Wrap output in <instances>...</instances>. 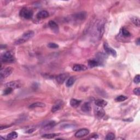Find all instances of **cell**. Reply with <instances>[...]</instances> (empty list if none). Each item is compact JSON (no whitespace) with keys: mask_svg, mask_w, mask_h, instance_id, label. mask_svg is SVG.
Wrapping results in <instances>:
<instances>
[{"mask_svg":"<svg viewBox=\"0 0 140 140\" xmlns=\"http://www.w3.org/2000/svg\"><path fill=\"white\" fill-rule=\"evenodd\" d=\"M59 134H45L43 135V137L46 139H53L56 136H58L59 135Z\"/></svg>","mask_w":140,"mask_h":140,"instance_id":"obj_25","label":"cell"},{"mask_svg":"<svg viewBox=\"0 0 140 140\" xmlns=\"http://www.w3.org/2000/svg\"><path fill=\"white\" fill-rule=\"evenodd\" d=\"M82 101L81 100H78L77 99H74V98H72L71 100L70 101V105L74 108H77V107L81 105Z\"/></svg>","mask_w":140,"mask_h":140,"instance_id":"obj_17","label":"cell"},{"mask_svg":"<svg viewBox=\"0 0 140 140\" xmlns=\"http://www.w3.org/2000/svg\"><path fill=\"white\" fill-rule=\"evenodd\" d=\"M46 106L45 103L41 102H37L33 103L31 105L29 106V108H36V107H45Z\"/></svg>","mask_w":140,"mask_h":140,"instance_id":"obj_20","label":"cell"},{"mask_svg":"<svg viewBox=\"0 0 140 140\" xmlns=\"http://www.w3.org/2000/svg\"><path fill=\"white\" fill-rule=\"evenodd\" d=\"M115 139V134H114L113 133H110L108 134L107 135H106V137L105 138V139L106 140H114Z\"/></svg>","mask_w":140,"mask_h":140,"instance_id":"obj_28","label":"cell"},{"mask_svg":"<svg viewBox=\"0 0 140 140\" xmlns=\"http://www.w3.org/2000/svg\"><path fill=\"white\" fill-rule=\"evenodd\" d=\"M49 48L51 49H56L59 48V46L55 43H49L48 45Z\"/></svg>","mask_w":140,"mask_h":140,"instance_id":"obj_30","label":"cell"},{"mask_svg":"<svg viewBox=\"0 0 140 140\" xmlns=\"http://www.w3.org/2000/svg\"><path fill=\"white\" fill-rule=\"evenodd\" d=\"M36 130V129H31L30 130H27L26 131V133H28V134H30V133H33V131H35Z\"/></svg>","mask_w":140,"mask_h":140,"instance_id":"obj_33","label":"cell"},{"mask_svg":"<svg viewBox=\"0 0 140 140\" xmlns=\"http://www.w3.org/2000/svg\"><path fill=\"white\" fill-rule=\"evenodd\" d=\"M64 103L62 101H58V102H56L55 105H54L52 108H51V112L53 113H55L56 111H59L60 109L62 106H63Z\"/></svg>","mask_w":140,"mask_h":140,"instance_id":"obj_13","label":"cell"},{"mask_svg":"<svg viewBox=\"0 0 140 140\" xmlns=\"http://www.w3.org/2000/svg\"><path fill=\"white\" fill-rule=\"evenodd\" d=\"M34 34L35 33L32 31H28L24 33L21 37L18 38L14 42V44L15 45H19L24 43L28 40H29L30 38H32L34 36Z\"/></svg>","mask_w":140,"mask_h":140,"instance_id":"obj_2","label":"cell"},{"mask_svg":"<svg viewBox=\"0 0 140 140\" xmlns=\"http://www.w3.org/2000/svg\"><path fill=\"white\" fill-rule=\"evenodd\" d=\"M134 94L135 95H138L139 96L140 94V88H135L134 90Z\"/></svg>","mask_w":140,"mask_h":140,"instance_id":"obj_32","label":"cell"},{"mask_svg":"<svg viewBox=\"0 0 140 140\" xmlns=\"http://www.w3.org/2000/svg\"><path fill=\"white\" fill-rule=\"evenodd\" d=\"M13 89H12V88H9V87H7L6 89L4 90L3 94L4 95L10 94L13 92Z\"/></svg>","mask_w":140,"mask_h":140,"instance_id":"obj_29","label":"cell"},{"mask_svg":"<svg viewBox=\"0 0 140 140\" xmlns=\"http://www.w3.org/2000/svg\"><path fill=\"white\" fill-rule=\"evenodd\" d=\"M82 110L85 113H89L91 111V106L89 102L84 103L82 106Z\"/></svg>","mask_w":140,"mask_h":140,"instance_id":"obj_16","label":"cell"},{"mask_svg":"<svg viewBox=\"0 0 140 140\" xmlns=\"http://www.w3.org/2000/svg\"><path fill=\"white\" fill-rule=\"evenodd\" d=\"M103 48H104V49L105 51L106 52V53L108 54V55H112V56L116 57L117 56V52L116 51L113 49V48H112L111 47L109 46V45L107 43H105L103 44Z\"/></svg>","mask_w":140,"mask_h":140,"instance_id":"obj_7","label":"cell"},{"mask_svg":"<svg viewBox=\"0 0 140 140\" xmlns=\"http://www.w3.org/2000/svg\"><path fill=\"white\" fill-rule=\"evenodd\" d=\"M121 33L123 37H129L131 36V33H130L125 28L123 27L121 30Z\"/></svg>","mask_w":140,"mask_h":140,"instance_id":"obj_23","label":"cell"},{"mask_svg":"<svg viewBox=\"0 0 140 140\" xmlns=\"http://www.w3.org/2000/svg\"><path fill=\"white\" fill-rule=\"evenodd\" d=\"M89 130L87 129H82L79 130L75 134V137L77 138H81V137H84L88 135L89 134Z\"/></svg>","mask_w":140,"mask_h":140,"instance_id":"obj_8","label":"cell"},{"mask_svg":"<svg viewBox=\"0 0 140 140\" xmlns=\"http://www.w3.org/2000/svg\"><path fill=\"white\" fill-rule=\"evenodd\" d=\"M18 136V134L15 131L12 132L10 134H9L7 136V139L9 140H13V139H17Z\"/></svg>","mask_w":140,"mask_h":140,"instance_id":"obj_22","label":"cell"},{"mask_svg":"<svg viewBox=\"0 0 140 140\" xmlns=\"http://www.w3.org/2000/svg\"><path fill=\"white\" fill-rule=\"evenodd\" d=\"M6 87H9L12 88V89H18L20 88L22 86L21 83H20L19 81H12L9 83H7L6 84Z\"/></svg>","mask_w":140,"mask_h":140,"instance_id":"obj_9","label":"cell"},{"mask_svg":"<svg viewBox=\"0 0 140 140\" xmlns=\"http://www.w3.org/2000/svg\"><path fill=\"white\" fill-rule=\"evenodd\" d=\"M127 98H128V97H127V96H125L119 95L116 98L115 100L117 102H122L126 100Z\"/></svg>","mask_w":140,"mask_h":140,"instance_id":"obj_26","label":"cell"},{"mask_svg":"<svg viewBox=\"0 0 140 140\" xmlns=\"http://www.w3.org/2000/svg\"><path fill=\"white\" fill-rule=\"evenodd\" d=\"M105 31V24L102 20H99L96 23L94 30V36L96 39L99 40L102 37Z\"/></svg>","mask_w":140,"mask_h":140,"instance_id":"obj_1","label":"cell"},{"mask_svg":"<svg viewBox=\"0 0 140 140\" xmlns=\"http://www.w3.org/2000/svg\"><path fill=\"white\" fill-rule=\"evenodd\" d=\"M13 71V69L11 67H7L4 69L1 70V73H0V78L1 80L5 79L6 78L10 76Z\"/></svg>","mask_w":140,"mask_h":140,"instance_id":"obj_5","label":"cell"},{"mask_svg":"<svg viewBox=\"0 0 140 140\" xmlns=\"http://www.w3.org/2000/svg\"><path fill=\"white\" fill-rule=\"evenodd\" d=\"M48 25H49V27L51 28V30H52L54 32H55L56 33H58L59 30V26L55 22L51 20V21L49 22Z\"/></svg>","mask_w":140,"mask_h":140,"instance_id":"obj_12","label":"cell"},{"mask_svg":"<svg viewBox=\"0 0 140 140\" xmlns=\"http://www.w3.org/2000/svg\"><path fill=\"white\" fill-rule=\"evenodd\" d=\"M94 115L98 119L103 118L105 115V111L103 108L96 106L94 108Z\"/></svg>","mask_w":140,"mask_h":140,"instance_id":"obj_6","label":"cell"},{"mask_svg":"<svg viewBox=\"0 0 140 140\" xmlns=\"http://www.w3.org/2000/svg\"><path fill=\"white\" fill-rule=\"evenodd\" d=\"M74 19H77V20H82L84 19L87 16V14L84 12H82V13H79L74 15Z\"/></svg>","mask_w":140,"mask_h":140,"instance_id":"obj_18","label":"cell"},{"mask_svg":"<svg viewBox=\"0 0 140 140\" xmlns=\"http://www.w3.org/2000/svg\"><path fill=\"white\" fill-rule=\"evenodd\" d=\"M95 104L96 106H98V107L103 108L107 106V102L102 99H97L95 100Z\"/></svg>","mask_w":140,"mask_h":140,"instance_id":"obj_14","label":"cell"},{"mask_svg":"<svg viewBox=\"0 0 140 140\" xmlns=\"http://www.w3.org/2000/svg\"><path fill=\"white\" fill-rule=\"evenodd\" d=\"M74 71L76 72H81L85 71L87 69V67L84 65L82 64H76L73 65V68H72Z\"/></svg>","mask_w":140,"mask_h":140,"instance_id":"obj_11","label":"cell"},{"mask_svg":"<svg viewBox=\"0 0 140 140\" xmlns=\"http://www.w3.org/2000/svg\"><path fill=\"white\" fill-rule=\"evenodd\" d=\"M49 17V13L43 10V11H41L39 12L37 14V17L39 19H45Z\"/></svg>","mask_w":140,"mask_h":140,"instance_id":"obj_15","label":"cell"},{"mask_svg":"<svg viewBox=\"0 0 140 140\" xmlns=\"http://www.w3.org/2000/svg\"><path fill=\"white\" fill-rule=\"evenodd\" d=\"M19 15L25 19H31L33 17V12L27 8H24L20 11Z\"/></svg>","mask_w":140,"mask_h":140,"instance_id":"obj_4","label":"cell"},{"mask_svg":"<svg viewBox=\"0 0 140 140\" xmlns=\"http://www.w3.org/2000/svg\"><path fill=\"white\" fill-rule=\"evenodd\" d=\"M75 81H76V78L72 76L70 78L68 79L67 80L66 83V85L67 87H72V85H73V84L74 83Z\"/></svg>","mask_w":140,"mask_h":140,"instance_id":"obj_19","label":"cell"},{"mask_svg":"<svg viewBox=\"0 0 140 140\" xmlns=\"http://www.w3.org/2000/svg\"><path fill=\"white\" fill-rule=\"evenodd\" d=\"M98 65H99L98 62L96 60H89L88 61V66H89L90 68H93V67H96Z\"/></svg>","mask_w":140,"mask_h":140,"instance_id":"obj_21","label":"cell"},{"mask_svg":"<svg viewBox=\"0 0 140 140\" xmlns=\"http://www.w3.org/2000/svg\"><path fill=\"white\" fill-rule=\"evenodd\" d=\"M14 58L10 51L3 53L1 56V61L6 63H13L14 62Z\"/></svg>","mask_w":140,"mask_h":140,"instance_id":"obj_3","label":"cell"},{"mask_svg":"<svg viewBox=\"0 0 140 140\" xmlns=\"http://www.w3.org/2000/svg\"><path fill=\"white\" fill-rule=\"evenodd\" d=\"M136 43H137V45H140V38L137 39V41H136Z\"/></svg>","mask_w":140,"mask_h":140,"instance_id":"obj_35","label":"cell"},{"mask_svg":"<svg viewBox=\"0 0 140 140\" xmlns=\"http://www.w3.org/2000/svg\"><path fill=\"white\" fill-rule=\"evenodd\" d=\"M8 126H1V128H0V129L1 130H3V129H6V128H8Z\"/></svg>","mask_w":140,"mask_h":140,"instance_id":"obj_34","label":"cell"},{"mask_svg":"<svg viewBox=\"0 0 140 140\" xmlns=\"http://www.w3.org/2000/svg\"><path fill=\"white\" fill-rule=\"evenodd\" d=\"M140 77L139 74H137V76H135V77L134 78V82L136 84H139L140 83Z\"/></svg>","mask_w":140,"mask_h":140,"instance_id":"obj_31","label":"cell"},{"mask_svg":"<svg viewBox=\"0 0 140 140\" xmlns=\"http://www.w3.org/2000/svg\"><path fill=\"white\" fill-rule=\"evenodd\" d=\"M131 20L132 22H133L135 25H136L137 26H140V21L138 17H133L131 18Z\"/></svg>","mask_w":140,"mask_h":140,"instance_id":"obj_27","label":"cell"},{"mask_svg":"<svg viewBox=\"0 0 140 140\" xmlns=\"http://www.w3.org/2000/svg\"><path fill=\"white\" fill-rule=\"evenodd\" d=\"M68 77V74L65 73L60 74L58 75L55 78L56 82L58 83L59 84H63V83L65 81V80Z\"/></svg>","mask_w":140,"mask_h":140,"instance_id":"obj_10","label":"cell"},{"mask_svg":"<svg viewBox=\"0 0 140 140\" xmlns=\"http://www.w3.org/2000/svg\"><path fill=\"white\" fill-rule=\"evenodd\" d=\"M56 125V123L54 121H51L50 122H49L48 124H47L46 125L44 126L46 129H50L51 128H53V127Z\"/></svg>","mask_w":140,"mask_h":140,"instance_id":"obj_24","label":"cell"}]
</instances>
